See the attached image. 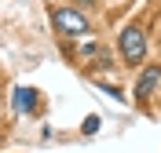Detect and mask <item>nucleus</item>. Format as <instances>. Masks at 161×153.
Returning <instances> with one entry per match:
<instances>
[{
    "instance_id": "2",
    "label": "nucleus",
    "mask_w": 161,
    "mask_h": 153,
    "mask_svg": "<svg viewBox=\"0 0 161 153\" xmlns=\"http://www.w3.org/2000/svg\"><path fill=\"white\" fill-rule=\"evenodd\" d=\"M51 18H55V26H59L62 33H73V37H80V33L92 29V22L84 18V15H77L73 8H55V11H51Z\"/></svg>"
},
{
    "instance_id": "5",
    "label": "nucleus",
    "mask_w": 161,
    "mask_h": 153,
    "mask_svg": "<svg viewBox=\"0 0 161 153\" xmlns=\"http://www.w3.org/2000/svg\"><path fill=\"white\" fill-rule=\"evenodd\" d=\"M95 128H99V117H88V120H84V131L92 135V131H95Z\"/></svg>"
},
{
    "instance_id": "1",
    "label": "nucleus",
    "mask_w": 161,
    "mask_h": 153,
    "mask_svg": "<svg viewBox=\"0 0 161 153\" xmlns=\"http://www.w3.org/2000/svg\"><path fill=\"white\" fill-rule=\"evenodd\" d=\"M117 48H121V59L128 62V66H139L143 55H147V33H143L139 26H128V29L121 33Z\"/></svg>"
},
{
    "instance_id": "4",
    "label": "nucleus",
    "mask_w": 161,
    "mask_h": 153,
    "mask_svg": "<svg viewBox=\"0 0 161 153\" xmlns=\"http://www.w3.org/2000/svg\"><path fill=\"white\" fill-rule=\"evenodd\" d=\"M33 106H37V95H33L30 88H19V91H15V113H30Z\"/></svg>"
},
{
    "instance_id": "3",
    "label": "nucleus",
    "mask_w": 161,
    "mask_h": 153,
    "mask_svg": "<svg viewBox=\"0 0 161 153\" xmlns=\"http://www.w3.org/2000/svg\"><path fill=\"white\" fill-rule=\"evenodd\" d=\"M158 80H161V66H150V69H143L139 84H136V102H139V106H147V99H150V91L158 88Z\"/></svg>"
}]
</instances>
